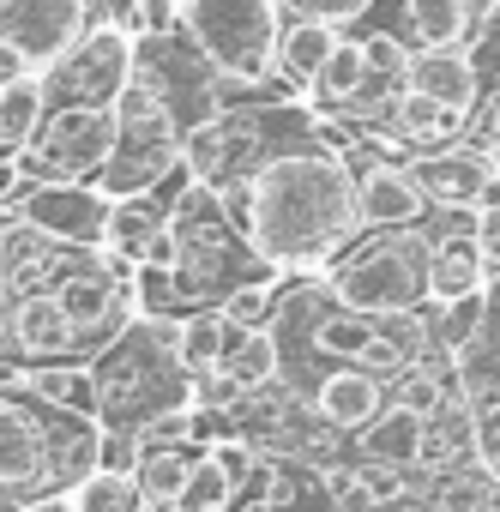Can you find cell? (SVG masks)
Returning <instances> with one entry per match:
<instances>
[{"instance_id": "1", "label": "cell", "mask_w": 500, "mask_h": 512, "mask_svg": "<svg viewBox=\"0 0 500 512\" xmlns=\"http://www.w3.org/2000/svg\"><path fill=\"white\" fill-rule=\"evenodd\" d=\"M223 199H229L235 223L247 229V241H254V253L284 278L326 272L362 235L356 169H350L344 145H332L326 133L272 157Z\"/></svg>"}, {"instance_id": "2", "label": "cell", "mask_w": 500, "mask_h": 512, "mask_svg": "<svg viewBox=\"0 0 500 512\" xmlns=\"http://www.w3.org/2000/svg\"><path fill=\"white\" fill-rule=\"evenodd\" d=\"M97 392H103V464H133L139 422L169 404H199V380L181 362V320L139 314L109 350L91 356Z\"/></svg>"}, {"instance_id": "3", "label": "cell", "mask_w": 500, "mask_h": 512, "mask_svg": "<svg viewBox=\"0 0 500 512\" xmlns=\"http://www.w3.org/2000/svg\"><path fill=\"white\" fill-rule=\"evenodd\" d=\"M175 19L199 43V55L223 73L235 103L290 97L278 85V31H284L278 0H187Z\"/></svg>"}, {"instance_id": "4", "label": "cell", "mask_w": 500, "mask_h": 512, "mask_svg": "<svg viewBox=\"0 0 500 512\" xmlns=\"http://www.w3.org/2000/svg\"><path fill=\"white\" fill-rule=\"evenodd\" d=\"M428 247H434L428 217L410 229H362L320 278L338 290V302L362 314H422L428 308Z\"/></svg>"}, {"instance_id": "5", "label": "cell", "mask_w": 500, "mask_h": 512, "mask_svg": "<svg viewBox=\"0 0 500 512\" xmlns=\"http://www.w3.org/2000/svg\"><path fill=\"white\" fill-rule=\"evenodd\" d=\"M115 121H121L115 157H109V169L97 175V187H103L109 199L151 193V187H163L175 169H187V133L175 127V115H169V103H163V91L151 85L145 67H133V79H127V91H121V103H115Z\"/></svg>"}, {"instance_id": "6", "label": "cell", "mask_w": 500, "mask_h": 512, "mask_svg": "<svg viewBox=\"0 0 500 512\" xmlns=\"http://www.w3.org/2000/svg\"><path fill=\"white\" fill-rule=\"evenodd\" d=\"M115 133V103H49L19 163L37 181H97L115 157Z\"/></svg>"}, {"instance_id": "7", "label": "cell", "mask_w": 500, "mask_h": 512, "mask_svg": "<svg viewBox=\"0 0 500 512\" xmlns=\"http://www.w3.org/2000/svg\"><path fill=\"white\" fill-rule=\"evenodd\" d=\"M91 25V0H0V55L13 73H49Z\"/></svg>"}, {"instance_id": "8", "label": "cell", "mask_w": 500, "mask_h": 512, "mask_svg": "<svg viewBox=\"0 0 500 512\" xmlns=\"http://www.w3.org/2000/svg\"><path fill=\"white\" fill-rule=\"evenodd\" d=\"M139 67V37L127 25L97 19L43 79H49V103H121L127 79Z\"/></svg>"}, {"instance_id": "9", "label": "cell", "mask_w": 500, "mask_h": 512, "mask_svg": "<svg viewBox=\"0 0 500 512\" xmlns=\"http://www.w3.org/2000/svg\"><path fill=\"white\" fill-rule=\"evenodd\" d=\"M49 494L61 488H55V452H49L43 410L25 386H0V500L31 506Z\"/></svg>"}, {"instance_id": "10", "label": "cell", "mask_w": 500, "mask_h": 512, "mask_svg": "<svg viewBox=\"0 0 500 512\" xmlns=\"http://www.w3.org/2000/svg\"><path fill=\"white\" fill-rule=\"evenodd\" d=\"M7 211L37 223L55 241H73V247H109V223H115V199L97 181H37V175H25V187L13 193Z\"/></svg>"}, {"instance_id": "11", "label": "cell", "mask_w": 500, "mask_h": 512, "mask_svg": "<svg viewBox=\"0 0 500 512\" xmlns=\"http://www.w3.org/2000/svg\"><path fill=\"white\" fill-rule=\"evenodd\" d=\"M7 356L13 368H49V362H91V344L55 302V290H25L7 296Z\"/></svg>"}, {"instance_id": "12", "label": "cell", "mask_w": 500, "mask_h": 512, "mask_svg": "<svg viewBox=\"0 0 500 512\" xmlns=\"http://www.w3.org/2000/svg\"><path fill=\"white\" fill-rule=\"evenodd\" d=\"M302 398H308V410L332 428V434H362L380 410H386V398H392V380L386 374H368V368H344V362H326V368H314L302 386H296Z\"/></svg>"}, {"instance_id": "13", "label": "cell", "mask_w": 500, "mask_h": 512, "mask_svg": "<svg viewBox=\"0 0 500 512\" xmlns=\"http://www.w3.org/2000/svg\"><path fill=\"white\" fill-rule=\"evenodd\" d=\"M494 169H500V157L482 139H470V133L440 145V151H410V175L422 181V193L434 205H476Z\"/></svg>"}, {"instance_id": "14", "label": "cell", "mask_w": 500, "mask_h": 512, "mask_svg": "<svg viewBox=\"0 0 500 512\" xmlns=\"http://www.w3.org/2000/svg\"><path fill=\"white\" fill-rule=\"evenodd\" d=\"M350 458H368V464H386V470H404V476L434 470V422H428L422 410L386 398V410L356 434Z\"/></svg>"}, {"instance_id": "15", "label": "cell", "mask_w": 500, "mask_h": 512, "mask_svg": "<svg viewBox=\"0 0 500 512\" xmlns=\"http://www.w3.org/2000/svg\"><path fill=\"white\" fill-rule=\"evenodd\" d=\"M482 61H476V49L470 43H446V49H410V91H422V97H434V103H446L452 115H476V103H482Z\"/></svg>"}, {"instance_id": "16", "label": "cell", "mask_w": 500, "mask_h": 512, "mask_svg": "<svg viewBox=\"0 0 500 512\" xmlns=\"http://www.w3.org/2000/svg\"><path fill=\"white\" fill-rule=\"evenodd\" d=\"M350 25L338 19H314V13H284V31H278V85L290 97H308V85L320 79V67L338 55Z\"/></svg>"}, {"instance_id": "17", "label": "cell", "mask_w": 500, "mask_h": 512, "mask_svg": "<svg viewBox=\"0 0 500 512\" xmlns=\"http://www.w3.org/2000/svg\"><path fill=\"white\" fill-rule=\"evenodd\" d=\"M374 79H392V85H410L404 73H380V67H374V55H368V43H362V31H344V43H338V55H332L326 67H320V79L308 85V97H302V103H308V109H314L320 121H338V115H344V109H350V103H356V97H362L368 85H374Z\"/></svg>"}, {"instance_id": "18", "label": "cell", "mask_w": 500, "mask_h": 512, "mask_svg": "<svg viewBox=\"0 0 500 512\" xmlns=\"http://www.w3.org/2000/svg\"><path fill=\"white\" fill-rule=\"evenodd\" d=\"M482 0H392V25L410 49H446V43H470L482 31Z\"/></svg>"}, {"instance_id": "19", "label": "cell", "mask_w": 500, "mask_h": 512, "mask_svg": "<svg viewBox=\"0 0 500 512\" xmlns=\"http://www.w3.org/2000/svg\"><path fill=\"white\" fill-rule=\"evenodd\" d=\"M193 446H139L133 452V482H139V500L157 506V512H175L181 494H187V476H193Z\"/></svg>"}, {"instance_id": "20", "label": "cell", "mask_w": 500, "mask_h": 512, "mask_svg": "<svg viewBox=\"0 0 500 512\" xmlns=\"http://www.w3.org/2000/svg\"><path fill=\"white\" fill-rule=\"evenodd\" d=\"M49 109V79L43 73H7L0 79V157H19Z\"/></svg>"}, {"instance_id": "21", "label": "cell", "mask_w": 500, "mask_h": 512, "mask_svg": "<svg viewBox=\"0 0 500 512\" xmlns=\"http://www.w3.org/2000/svg\"><path fill=\"white\" fill-rule=\"evenodd\" d=\"M235 332H241V326H235L223 308H193V314H181V362L193 368V380H211V374L223 368Z\"/></svg>"}, {"instance_id": "22", "label": "cell", "mask_w": 500, "mask_h": 512, "mask_svg": "<svg viewBox=\"0 0 500 512\" xmlns=\"http://www.w3.org/2000/svg\"><path fill=\"white\" fill-rule=\"evenodd\" d=\"M67 500H73V512H145L133 470H121V464H97Z\"/></svg>"}, {"instance_id": "23", "label": "cell", "mask_w": 500, "mask_h": 512, "mask_svg": "<svg viewBox=\"0 0 500 512\" xmlns=\"http://www.w3.org/2000/svg\"><path fill=\"white\" fill-rule=\"evenodd\" d=\"M229 506H235V476L199 446L193 476H187V494H181V512H229Z\"/></svg>"}, {"instance_id": "24", "label": "cell", "mask_w": 500, "mask_h": 512, "mask_svg": "<svg viewBox=\"0 0 500 512\" xmlns=\"http://www.w3.org/2000/svg\"><path fill=\"white\" fill-rule=\"evenodd\" d=\"M205 434V410L199 404H169V410H157V416H145L139 422V446H193Z\"/></svg>"}, {"instance_id": "25", "label": "cell", "mask_w": 500, "mask_h": 512, "mask_svg": "<svg viewBox=\"0 0 500 512\" xmlns=\"http://www.w3.org/2000/svg\"><path fill=\"white\" fill-rule=\"evenodd\" d=\"M284 13H314V19H338V25H362L380 0H278Z\"/></svg>"}, {"instance_id": "26", "label": "cell", "mask_w": 500, "mask_h": 512, "mask_svg": "<svg viewBox=\"0 0 500 512\" xmlns=\"http://www.w3.org/2000/svg\"><path fill=\"white\" fill-rule=\"evenodd\" d=\"M476 241H482L488 272L500 278V205H482V211H476Z\"/></svg>"}, {"instance_id": "27", "label": "cell", "mask_w": 500, "mask_h": 512, "mask_svg": "<svg viewBox=\"0 0 500 512\" xmlns=\"http://www.w3.org/2000/svg\"><path fill=\"white\" fill-rule=\"evenodd\" d=\"M7 73H13V67H7V55H0V79H7Z\"/></svg>"}]
</instances>
